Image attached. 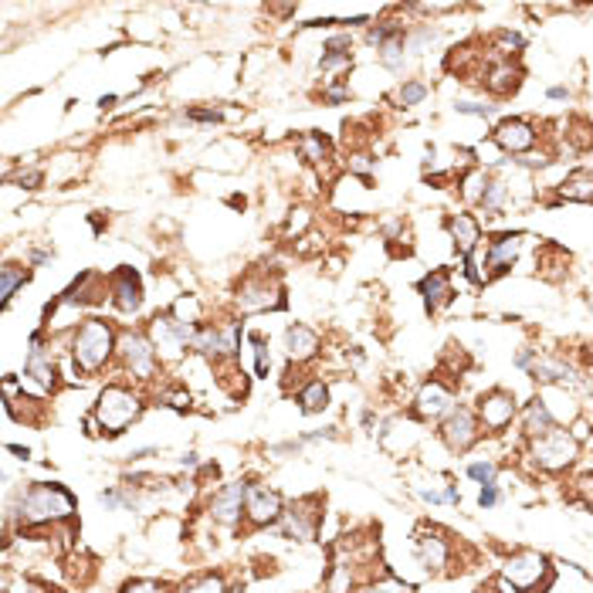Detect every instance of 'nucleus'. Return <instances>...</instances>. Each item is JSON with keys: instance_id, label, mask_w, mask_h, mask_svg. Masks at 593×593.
Here are the masks:
<instances>
[{"instance_id": "obj_42", "label": "nucleus", "mask_w": 593, "mask_h": 593, "mask_svg": "<svg viewBox=\"0 0 593 593\" xmlns=\"http://www.w3.org/2000/svg\"><path fill=\"white\" fill-rule=\"evenodd\" d=\"M454 109L465 115H481V119H488V115L496 113V106H481V102H458Z\"/></svg>"}, {"instance_id": "obj_15", "label": "nucleus", "mask_w": 593, "mask_h": 593, "mask_svg": "<svg viewBox=\"0 0 593 593\" xmlns=\"http://www.w3.org/2000/svg\"><path fill=\"white\" fill-rule=\"evenodd\" d=\"M454 411V394H451L445 384H431L420 386V394H417V414L428 417V420H437V417H448Z\"/></svg>"}, {"instance_id": "obj_33", "label": "nucleus", "mask_w": 593, "mask_h": 593, "mask_svg": "<svg viewBox=\"0 0 593 593\" xmlns=\"http://www.w3.org/2000/svg\"><path fill=\"white\" fill-rule=\"evenodd\" d=\"M380 58H384L386 68H403V34L397 31L394 38H386L380 45Z\"/></svg>"}, {"instance_id": "obj_9", "label": "nucleus", "mask_w": 593, "mask_h": 593, "mask_svg": "<svg viewBox=\"0 0 593 593\" xmlns=\"http://www.w3.org/2000/svg\"><path fill=\"white\" fill-rule=\"evenodd\" d=\"M244 515L255 522V526H268L275 519L285 515L282 496L268 488V485H248V498H244Z\"/></svg>"}, {"instance_id": "obj_5", "label": "nucleus", "mask_w": 593, "mask_h": 593, "mask_svg": "<svg viewBox=\"0 0 593 593\" xmlns=\"http://www.w3.org/2000/svg\"><path fill=\"white\" fill-rule=\"evenodd\" d=\"M200 326H191V322L177 319L174 312L170 316H157L153 326H149V339L157 346L160 356H180L187 346H193V336H197Z\"/></svg>"}, {"instance_id": "obj_25", "label": "nucleus", "mask_w": 593, "mask_h": 593, "mask_svg": "<svg viewBox=\"0 0 593 593\" xmlns=\"http://www.w3.org/2000/svg\"><path fill=\"white\" fill-rule=\"evenodd\" d=\"M522 431L529 434L532 441L553 431V417H549V411L543 407V401H532L529 407H526V414H522Z\"/></svg>"}, {"instance_id": "obj_30", "label": "nucleus", "mask_w": 593, "mask_h": 593, "mask_svg": "<svg viewBox=\"0 0 593 593\" xmlns=\"http://www.w3.org/2000/svg\"><path fill=\"white\" fill-rule=\"evenodd\" d=\"M191 350H197V353L204 356H221V329L217 326H200Z\"/></svg>"}, {"instance_id": "obj_2", "label": "nucleus", "mask_w": 593, "mask_h": 593, "mask_svg": "<svg viewBox=\"0 0 593 593\" xmlns=\"http://www.w3.org/2000/svg\"><path fill=\"white\" fill-rule=\"evenodd\" d=\"M75 513V498L58 485H31L21 498V522L24 526H45V522H62Z\"/></svg>"}, {"instance_id": "obj_28", "label": "nucleus", "mask_w": 593, "mask_h": 593, "mask_svg": "<svg viewBox=\"0 0 593 593\" xmlns=\"http://www.w3.org/2000/svg\"><path fill=\"white\" fill-rule=\"evenodd\" d=\"M299 403H302L305 414H319V411H326V407H329V390H326V384H322V380H312V384L299 394Z\"/></svg>"}, {"instance_id": "obj_35", "label": "nucleus", "mask_w": 593, "mask_h": 593, "mask_svg": "<svg viewBox=\"0 0 593 593\" xmlns=\"http://www.w3.org/2000/svg\"><path fill=\"white\" fill-rule=\"evenodd\" d=\"M180 593H227L221 577H200L197 583H187Z\"/></svg>"}, {"instance_id": "obj_52", "label": "nucleus", "mask_w": 593, "mask_h": 593, "mask_svg": "<svg viewBox=\"0 0 593 593\" xmlns=\"http://www.w3.org/2000/svg\"><path fill=\"white\" fill-rule=\"evenodd\" d=\"M183 468H197V454H183Z\"/></svg>"}, {"instance_id": "obj_26", "label": "nucleus", "mask_w": 593, "mask_h": 593, "mask_svg": "<svg viewBox=\"0 0 593 593\" xmlns=\"http://www.w3.org/2000/svg\"><path fill=\"white\" fill-rule=\"evenodd\" d=\"M485 85H488L496 96H509V92L519 89V68H513V64H498V68L488 72Z\"/></svg>"}, {"instance_id": "obj_46", "label": "nucleus", "mask_w": 593, "mask_h": 593, "mask_svg": "<svg viewBox=\"0 0 593 593\" xmlns=\"http://www.w3.org/2000/svg\"><path fill=\"white\" fill-rule=\"evenodd\" d=\"M498 41H502L505 48H522V38H519V34H513V31H505L502 38H498Z\"/></svg>"}, {"instance_id": "obj_32", "label": "nucleus", "mask_w": 593, "mask_h": 593, "mask_svg": "<svg viewBox=\"0 0 593 593\" xmlns=\"http://www.w3.org/2000/svg\"><path fill=\"white\" fill-rule=\"evenodd\" d=\"M532 377L543 380V384H556V380H566V377H570V367L560 363V360H536Z\"/></svg>"}, {"instance_id": "obj_3", "label": "nucleus", "mask_w": 593, "mask_h": 593, "mask_svg": "<svg viewBox=\"0 0 593 593\" xmlns=\"http://www.w3.org/2000/svg\"><path fill=\"white\" fill-rule=\"evenodd\" d=\"M140 411H143V403H140V397L132 390H126V386H106L98 394L96 414L92 417H96L98 428L106 434H123L140 417Z\"/></svg>"}, {"instance_id": "obj_19", "label": "nucleus", "mask_w": 593, "mask_h": 593, "mask_svg": "<svg viewBox=\"0 0 593 593\" xmlns=\"http://www.w3.org/2000/svg\"><path fill=\"white\" fill-rule=\"evenodd\" d=\"M312 505H319L316 498H305V502H295L289 513H285V532L295 536V539H312L316 536V522H319V513H312Z\"/></svg>"}, {"instance_id": "obj_1", "label": "nucleus", "mask_w": 593, "mask_h": 593, "mask_svg": "<svg viewBox=\"0 0 593 593\" xmlns=\"http://www.w3.org/2000/svg\"><path fill=\"white\" fill-rule=\"evenodd\" d=\"M119 346L115 343V333L113 326L106 319H85L75 329V339H72V360L79 363V369L85 373H96L109 363V356L113 350Z\"/></svg>"}, {"instance_id": "obj_6", "label": "nucleus", "mask_w": 593, "mask_h": 593, "mask_svg": "<svg viewBox=\"0 0 593 593\" xmlns=\"http://www.w3.org/2000/svg\"><path fill=\"white\" fill-rule=\"evenodd\" d=\"M119 356H123V363L132 377H140V380H149L153 373H157V346H153V339L143 336V333H126V336H119Z\"/></svg>"}, {"instance_id": "obj_41", "label": "nucleus", "mask_w": 593, "mask_h": 593, "mask_svg": "<svg viewBox=\"0 0 593 593\" xmlns=\"http://www.w3.org/2000/svg\"><path fill=\"white\" fill-rule=\"evenodd\" d=\"M360 593H411V587H403L397 580H384V583H369L367 590H360Z\"/></svg>"}, {"instance_id": "obj_23", "label": "nucleus", "mask_w": 593, "mask_h": 593, "mask_svg": "<svg viewBox=\"0 0 593 593\" xmlns=\"http://www.w3.org/2000/svg\"><path fill=\"white\" fill-rule=\"evenodd\" d=\"M543 407L549 411V417H553V424H566V420H573L577 417V403H573V397L570 394H563L560 386H549V390H543Z\"/></svg>"}, {"instance_id": "obj_43", "label": "nucleus", "mask_w": 593, "mask_h": 593, "mask_svg": "<svg viewBox=\"0 0 593 593\" xmlns=\"http://www.w3.org/2000/svg\"><path fill=\"white\" fill-rule=\"evenodd\" d=\"M123 593H163V587L157 580H132L123 587Z\"/></svg>"}, {"instance_id": "obj_40", "label": "nucleus", "mask_w": 593, "mask_h": 593, "mask_svg": "<svg viewBox=\"0 0 593 593\" xmlns=\"http://www.w3.org/2000/svg\"><path fill=\"white\" fill-rule=\"evenodd\" d=\"M468 475L481 485H496V465L492 462H475V465H468Z\"/></svg>"}, {"instance_id": "obj_44", "label": "nucleus", "mask_w": 593, "mask_h": 593, "mask_svg": "<svg viewBox=\"0 0 593 593\" xmlns=\"http://www.w3.org/2000/svg\"><path fill=\"white\" fill-rule=\"evenodd\" d=\"M193 123H221V113L217 109H191Z\"/></svg>"}, {"instance_id": "obj_53", "label": "nucleus", "mask_w": 593, "mask_h": 593, "mask_svg": "<svg viewBox=\"0 0 593 593\" xmlns=\"http://www.w3.org/2000/svg\"><path fill=\"white\" fill-rule=\"evenodd\" d=\"M590 312H593V299H590Z\"/></svg>"}, {"instance_id": "obj_13", "label": "nucleus", "mask_w": 593, "mask_h": 593, "mask_svg": "<svg viewBox=\"0 0 593 593\" xmlns=\"http://www.w3.org/2000/svg\"><path fill=\"white\" fill-rule=\"evenodd\" d=\"M244 498H248V485L244 481H234V485H224L214 502H210V515L217 519V522H224V526H234L244 513Z\"/></svg>"}, {"instance_id": "obj_7", "label": "nucleus", "mask_w": 593, "mask_h": 593, "mask_svg": "<svg viewBox=\"0 0 593 593\" xmlns=\"http://www.w3.org/2000/svg\"><path fill=\"white\" fill-rule=\"evenodd\" d=\"M546 570H549V566H546V556L532 553V549H519V553H513V556L505 560L502 577H505V583H513V587L529 590V587H536V583L546 577Z\"/></svg>"}, {"instance_id": "obj_45", "label": "nucleus", "mask_w": 593, "mask_h": 593, "mask_svg": "<svg viewBox=\"0 0 593 593\" xmlns=\"http://www.w3.org/2000/svg\"><path fill=\"white\" fill-rule=\"evenodd\" d=\"M496 502H498L496 485H485V488H481V496H479V505H481V509H492Z\"/></svg>"}, {"instance_id": "obj_47", "label": "nucleus", "mask_w": 593, "mask_h": 593, "mask_svg": "<svg viewBox=\"0 0 593 593\" xmlns=\"http://www.w3.org/2000/svg\"><path fill=\"white\" fill-rule=\"evenodd\" d=\"M326 98H329V102H343V98H346V89H329Z\"/></svg>"}, {"instance_id": "obj_24", "label": "nucleus", "mask_w": 593, "mask_h": 593, "mask_svg": "<svg viewBox=\"0 0 593 593\" xmlns=\"http://www.w3.org/2000/svg\"><path fill=\"white\" fill-rule=\"evenodd\" d=\"M563 200H577V204H590L593 200V174L590 170H577L560 183Z\"/></svg>"}, {"instance_id": "obj_38", "label": "nucleus", "mask_w": 593, "mask_h": 593, "mask_svg": "<svg viewBox=\"0 0 593 593\" xmlns=\"http://www.w3.org/2000/svg\"><path fill=\"white\" fill-rule=\"evenodd\" d=\"M251 343H255V360H258V377H268V369H272V356H268V346H265V339L251 333Z\"/></svg>"}, {"instance_id": "obj_21", "label": "nucleus", "mask_w": 593, "mask_h": 593, "mask_svg": "<svg viewBox=\"0 0 593 593\" xmlns=\"http://www.w3.org/2000/svg\"><path fill=\"white\" fill-rule=\"evenodd\" d=\"M420 295H424V305H428V312H441V309H445V305L454 299L448 272H431L428 278H420Z\"/></svg>"}, {"instance_id": "obj_16", "label": "nucleus", "mask_w": 593, "mask_h": 593, "mask_svg": "<svg viewBox=\"0 0 593 593\" xmlns=\"http://www.w3.org/2000/svg\"><path fill=\"white\" fill-rule=\"evenodd\" d=\"M24 377H31L41 390L55 386V363H51L48 350H45V333H34L31 336V353H28V363H24Z\"/></svg>"}, {"instance_id": "obj_39", "label": "nucleus", "mask_w": 593, "mask_h": 593, "mask_svg": "<svg viewBox=\"0 0 593 593\" xmlns=\"http://www.w3.org/2000/svg\"><path fill=\"white\" fill-rule=\"evenodd\" d=\"M238 353V322H227L221 329V356H234Z\"/></svg>"}, {"instance_id": "obj_10", "label": "nucleus", "mask_w": 593, "mask_h": 593, "mask_svg": "<svg viewBox=\"0 0 593 593\" xmlns=\"http://www.w3.org/2000/svg\"><path fill=\"white\" fill-rule=\"evenodd\" d=\"M441 437L451 451H468L479 441V420L468 407H454L441 424Z\"/></svg>"}, {"instance_id": "obj_50", "label": "nucleus", "mask_w": 593, "mask_h": 593, "mask_svg": "<svg viewBox=\"0 0 593 593\" xmlns=\"http://www.w3.org/2000/svg\"><path fill=\"white\" fill-rule=\"evenodd\" d=\"M7 451H11V454H21V458H28V454H31L28 448H17V445H7Z\"/></svg>"}, {"instance_id": "obj_27", "label": "nucleus", "mask_w": 593, "mask_h": 593, "mask_svg": "<svg viewBox=\"0 0 593 593\" xmlns=\"http://www.w3.org/2000/svg\"><path fill=\"white\" fill-rule=\"evenodd\" d=\"M31 275H28V268H21V265H4L0 268V302L11 305V299H14V292L28 282Z\"/></svg>"}, {"instance_id": "obj_37", "label": "nucleus", "mask_w": 593, "mask_h": 593, "mask_svg": "<svg viewBox=\"0 0 593 593\" xmlns=\"http://www.w3.org/2000/svg\"><path fill=\"white\" fill-rule=\"evenodd\" d=\"M428 98V85L424 81H407L401 89V102L403 106H420Z\"/></svg>"}, {"instance_id": "obj_4", "label": "nucleus", "mask_w": 593, "mask_h": 593, "mask_svg": "<svg viewBox=\"0 0 593 593\" xmlns=\"http://www.w3.org/2000/svg\"><path fill=\"white\" fill-rule=\"evenodd\" d=\"M577 454H580V441L566 431H549L532 441V458L546 471H563L566 465L577 462Z\"/></svg>"}, {"instance_id": "obj_22", "label": "nucleus", "mask_w": 593, "mask_h": 593, "mask_svg": "<svg viewBox=\"0 0 593 593\" xmlns=\"http://www.w3.org/2000/svg\"><path fill=\"white\" fill-rule=\"evenodd\" d=\"M285 350H289V360L305 363V360H312L319 353V336L312 329H305V326H289L285 329Z\"/></svg>"}, {"instance_id": "obj_17", "label": "nucleus", "mask_w": 593, "mask_h": 593, "mask_svg": "<svg viewBox=\"0 0 593 593\" xmlns=\"http://www.w3.org/2000/svg\"><path fill=\"white\" fill-rule=\"evenodd\" d=\"M519 251H522V234H498V238L488 244V255H485V265L492 268L488 278L509 272L515 265V258H519Z\"/></svg>"}, {"instance_id": "obj_11", "label": "nucleus", "mask_w": 593, "mask_h": 593, "mask_svg": "<svg viewBox=\"0 0 593 593\" xmlns=\"http://www.w3.org/2000/svg\"><path fill=\"white\" fill-rule=\"evenodd\" d=\"M479 414L485 420V428L488 431H502V428H509L515 417V401L513 394H505V390H492V394H485L479 401Z\"/></svg>"}, {"instance_id": "obj_51", "label": "nucleus", "mask_w": 593, "mask_h": 593, "mask_svg": "<svg viewBox=\"0 0 593 593\" xmlns=\"http://www.w3.org/2000/svg\"><path fill=\"white\" fill-rule=\"evenodd\" d=\"M532 363V353L529 350H526V353H519V367H529Z\"/></svg>"}, {"instance_id": "obj_31", "label": "nucleus", "mask_w": 593, "mask_h": 593, "mask_svg": "<svg viewBox=\"0 0 593 593\" xmlns=\"http://www.w3.org/2000/svg\"><path fill=\"white\" fill-rule=\"evenodd\" d=\"M299 153H302L309 163L329 160V140L319 136V132H309V136H302V143H299Z\"/></svg>"}, {"instance_id": "obj_12", "label": "nucleus", "mask_w": 593, "mask_h": 593, "mask_svg": "<svg viewBox=\"0 0 593 593\" xmlns=\"http://www.w3.org/2000/svg\"><path fill=\"white\" fill-rule=\"evenodd\" d=\"M109 292H113V302L119 312H136L143 305V285H140V275L132 268H119L109 278Z\"/></svg>"}, {"instance_id": "obj_29", "label": "nucleus", "mask_w": 593, "mask_h": 593, "mask_svg": "<svg viewBox=\"0 0 593 593\" xmlns=\"http://www.w3.org/2000/svg\"><path fill=\"white\" fill-rule=\"evenodd\" d=\"M505 200H509V187L502 180H488V187L481 193V210L485 214H502Z\"/></svg>"}, {"instance_id": "obj_49", "label": "nucleus", "mask_w": 593, "mask_h": 593, "mask_svg": "<svg viewBox=\"0 0 593 593\" xmlns=\"http://www.w3.org/2000/svg\"><path fill=\"white\" fill-rule=\"evenodd\" d=\"M549 98H566V89H563V85H553V89H549Z\"/></svg>"}, {"instance_id": "obj_34", "label": "nucleus", "mask_w": 593, "mask_h": 593, "mask_svg": "<svg viewBox=\"0 0 593 593\" xmlns=\"http://www.w3.org/2000/svg\"><path fill=\"white\" fill-rule=\"evenodd\" d=\"M200 312H204V309H200V302H197L193 295H187V299H177V305H174V316H177V319H183V322H191V326H197V322H200Z\"/></svg>"}, {"instance_id": "obj_20", "label": "nucleus", "mask_w": 593, "mask_h": 593, "mask_svg": "<svg viewBox=\"0 0 593 593\" xmlns=\"http://www.w3.org/2000/svg\"><path fill=\"white\" fill-rule=\"evenodd\" d=\"M448 231H451V238H454L458 255L462 258L475 255V248H479V241H481V231H479V221H475L471 214H454L448 221Z\"/></svg>"}, {"instance_id": "obj_8", "label": "nucleus", "mask_w": 593, "mask_h": 593, "mask_svg": "<svg viewBox=\"0 0 593 593\" xmlns=\"http://www.w3.org/2000/svg\"><path fill=\"white\" fill-rule=\"evenodd\" d=\"M238 305L244 312H265V309H282V305H285V295H282V285H278V282L248 278V282H241V289H238Z\"/></svg>"}, {"instance_id": "obj_18", "label": "nucleus", "mask_w": 593, "mask_h": 593, "mask_svg": "<svg viewBox=\"0 0 593 593\" xmlns=\"http://www.w3.org/2000/svg\"><path fill=\"white\" fill-rule=\"evenodd\" d=\"M414 546H417V556H420V563H424L428 570H445V566H448L451 546L441 532H428V529L417 532Z\"/></svg>"}, {"instance_id": "obj_36", "label": "nucleus", "mask_w": 593, "mask_h": 593, "mask_svg": "<svg viewBox=\"0 0 593 593\" xmlns=\"http://www.w3.org/2000/svg\"><path fill=\"white\" fill-rule=\"evenodd\" d=\"M485 187H488V180H485V174L481 170H475V174H468L465 177V200H479L481 204V193H485Z\"/></svg>"}, {"instance_id": "obj_14", "label": "nucleus", "mask_w": 593, "mask_h": 593, "mask_svg": "<svg viewBox=\"0 0 593 593\" xmlns=\"http://www.w3.org/2000/svg\"><path fill=\"white\" fill-rule=\"evenodd\" d=\"M496 146L505 149V153H529L536 146V129L526 123V119H505L502 126L496 129Z\"/></svg>"}, {"instance_id": "obj_48", "label": "nucleus", "mask_w": 593, "mask_h": 593, "mask_svg": "<svg viewBox=\"0 0 593 593\" xmlns=\"http://www.w3.org/2000/svg\"><path fill=\"white\" fill-rule=\"evenodd\" d=\"M115 102H119L115 96H102V98H98V109H113Z\"/></svg>"}]
</instances>
